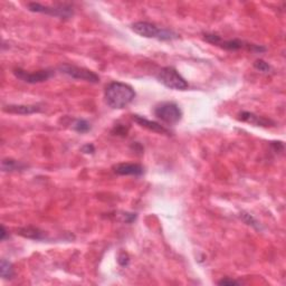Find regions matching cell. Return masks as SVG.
Wrapping results in <instances>:
<instances>
[{
  "instance_id": "13",
  "label": "cell",
  "mask_w": 286,
  "mask_h": 286,
  "mask_svg": "<svg viewBox=\"0 0 286 286\" xmlns=\"http://www.w3.org/2000/svg\"><path fill=\"white\" fill-rule=\"evenodd\" d=\"M17 234L28 239H34V240L46 239V234L40 229H38V228H35V227L19 228V229L17 230Z\"/></svg>"
},
{
  "instance_id": "11",
  "label": "cell",
  "mask_w": 286,
  "mask_h": 286,
  "mask_svg": "<svg viewBox=\"0 0 286 286\" xmlns=\"http://www.w3.org/2000/svg\"><path fill=\"white\" fill-rule=\"evenodd\" d=\"M132 120L134 121V122L140 125V127L144 128L146 130H149V131L155 132V133H160V134H167V136H169V134H170L169 130L167 128H164L163 125H161L158 122H154V121L147 120L145 118H143V116H141V115L133 114L132 115Z\"/></svg>"
},
{
  "instance_id": "6",
  "label": "cell",
  "mask_w": 286,
  "mask_h": 286,
  "mask_svg": "<svg viewBox=\"0 0 286 286\" xmlns=\"http://www.w3.org/2000/svg\"><path fill=\"white\" fill-rule=\"evenodd\" d=\"M154 115L169 125L176 124L182 118V111L176 103L163 102L154 107Z\"/></svg>"
},
{
  "instance_id": "9",
  "label": "cell",
  "mask_w": 286,
  "mask_h": 286,
  "mask_svg": "<svg viewBox=\"0 0 286 286\" xmlns=\"http://www.w3.org/2000/svg\"><path fill=\"white\" fill-rule=\"evenodd\" d=\"M239 120L243 122L249 123L255 127H262V128H268V127H274L275 123L272 120L264 118V116H259L252 112H241L239 114Z\"/></svg>"
},
{
  "instance_id": "16",
  "label": "cell",
  "mask_w": 286,
  "mask_h": 286,
  "mask_svg": "<svg viewBox=\"0 0 286 286\" xmlns=\"http://www.w3.org/2000/svg\"><path fill=\"white\" fill-rule=\"evenodd\" d=\"M73 130L78 133H86L91 130V124H89L86 120H76L75 123L73 124Z\"/></svg>"
},
{
  "instance_id": "4",
  "label": "cell",
  "mask_w": 286,
  "mask_h": 286,
  "mask_svg": "<svg viewBox=\"0 0 286 286\" xmlns=\"http://www.w3.org/2000/svg\"><path fill=\"white\" fill-rule=\"evenodd\" d=\"M30 11L37 13H45V15L57 17L60 19H70L74 15V8L70 3H58L55 6H46L38 2H30L27 4Z\"/></svg>"
},
{
  "instance_id": "2",
  "label": "cell",
  "mask_w": 286,
  "mask_h": 286,
  "mask_svg": "<svg viewBox=\"0 0 286 286\" xmlns=\"http://www.w3.org/2000/svg\"><path fill=\"white\" fill-rule=\"evenodd\" d=\"M131 28L134 33L144 38H153L162 40V42H168V40H174L179 38V34H177L176 31L167 28H161V27H158L147 21L134 22Z\"/></svg>"
},
{
  "instance_id": "1",
  "label": "cell",
  "mask_w": 286,
  "mask_h": 286,
  "mask_svg": "<svg viewBox=\"0 0 286 286\" xmlns=\"http://www.w3.org/2000/svg\"><path fill=\"white\" fill-rule=\"evenodd\" d=\"M136 95V91L132 86L121 82L110 83L104 92L106 104L114 110H122L131 104Z\"/></svg>"
},
{
  "instance_id": "23",
  "label": "cell",
  "mask_w": 286,
  "mask_h": 286,
  "mask_svg": "<svg viewBox=\"0 0 286 286\" xmlns=\"http://www.w3.org/2000/svg\"><path fill=\"white\" fill-rule=\"evenodd\" d=\"M118 262H119V264H120L121 266H128L129 262H130L129 256L125 253H121L120 256H119Z\"/></svg>"
},
{
  "instance_id": "15",
  "label": "cell",
  "mask_w": 286,
  "mask_h": 286,
  "mask_svg": "<svg viewBox=\"0 0 286 286\" xmlns=\"http://www.w3.org/2000/svg\"><path fill=\"white\" fill-rule=\"evenodd\" d=\"M0 274H1L3 280H11L15 276L12 264L7 261V259H1V263H0Z\"/></svg>"
},
{
  "instance_id": "10",
  "label": "cell",
  "mask_w": 286,
  "mask_h": 286,
  "mask_svg": "<svg viewBox=\"0 0 286 286\" xmlns=\"http://www.w3.org/2000/svg\"><path fill=\"white\" fill-rule=\"evenodd\" d=\"M114 172L120 176L140 177L144 173V168L138 163H119L113 167Z\"/></svg>"
},
{
  "instance_id": "12",
  "label": "cell",
  "mask_w": 286,
  "mask_h": 286,
  "mask_svg": "<svg viewBox=\"0 0 286 286\" xmlns=\"http://www.w3.org/2000/svg\"><path fill=\"white\" fill-rule=\"evenodd\" d=\"M3 111L10 114H18V115H29L34 113H39L42 112V107L39 105H17L10 104L3 106Z\"/></svg>"
},
{
  "instance_id": "22",
  "label": "cell",
  "mask_w": 286,
  "mask_h": 286,
  "mask_svg": "<svg viewBox=\"0 0 286 286\" xmlns=\"http://www.w3.org/2000/svg\"><path fill=\"white\" fill-rule=\"evenodd\" d=\"M218 285L223 286H232V285H240V282L231 280V279H222L221 281L218 282Z\"/></svg>"
},
{
  "instance_id": "19",
  "label": "cell",
  "mask_w": 286,
  "mask_h": 286,
  "mask_svg": "<svg viewBox=\"0 0 286 286\" xmlns=\"http://www.w3.org/2000/svg\"><path fill=\"white\" fill-rule=\"evenodd\" d=\"M121 216H122V219H121V221L127 222V223H131L133 221H136L138 214H133V213H123L122 214H121Z\"/></svg>"
},
{
  "instance_id": "18",
  "label": "cell",
  "mask_w": 286,
  "mask_h": 286,
  "mask_svg": "<svg viewBox=\"0 0 286 286\" xmlns=\"http://www.w3.org/2000/svg\"><path fill=\"white\" fill-rule=\"evenodd\" d=\"M254 67H255V69H256L257 71L263 72V73H270V72L272 71L271 65L268 64V63H266L265 61H263V60L255 61Z\"/></svg>"
},
{
  "instance_id": "21",
  "label": "cell",
  "mask_w": 286,
  "mask_h": 286,
  "mask_svg": "<svg viewBox=\"0 0 286 286\" xmlns=\"http://www.w3.org/2000/svg\"><path fill=\"white\" fill-rule=\"evenodd\" d=\"M80 151H82L85 154H93L94 152H95V147H94L92 143H86V144H84L82 147H80Z\"/></svg>"
},
{
  "instance_id": "7",
  "label": "cell",
  "mask_w": 286,
  "mask_h": 286,
  "mask_svg": "<svg viewBox=\"0 0 286 286\" xmlns=\"http://www.w3.org/2000/svg\"><path fill=\"white\" fill-rule=\"evenodd\" d=\"M58 71H60L61 73L70 76V77L74 79L85 80V82H89L94 84H97L98 82H100V76H98L96 73H94V72L92 71L84 69V67H79V66H75L71 64H63L58 67Z\"/></svg>"
},
{
  "instance_id": "24",
  "label": "cell",
  "mask_w": 286,
  "mask_h": 286,
  "mask_svg": "<svg viewBox=\"0 0 286 286\" xmlns=\"http://www.w3.org/2000/svg\"><path fill=\"white\" fill-rule=\"evenodd\" d=\"M7 235H8L7 229H6V228H4V226H1V237H0V239H1V241H3L4 239H6Z\"/></svg>"
},
{
  "instance_id": "17",
  "label": "cell",
  "mask_w": 286,
  "mask_h": 286,
  "mask_svg": "<svg viewBox=\"0 0 286 286\" xmlns=\"http://www.w3.org/2000/svg\"><path fill=\"white\" fill-rule=\"evenodd\" d=\"M240 218L243 219V220L247 223V225L249 226H252L254 228H256V229H261V225H259V222L255 219L252 214H246V213H240Z\"/></svg>"
},
{
  "instance_id": "20",
  "label": "cell",
  "mask_w": 286,
  "mask_h": 286,
  "mask_svg": "<svg viewBox=\"0 0 286 286\" xmlns=\"http://www.w3.org/2000/svg\"><path fill=\"white\" fill-rule=\"evenodd\" d=\"M112 133H114L115 136H122L125 137L128 134V129H125L123 125H116V127L113 129Z\"/></svg>"
},
{
  "instance_id": "14",
  "label": "cell",
  "mask_w": 286,
  "mask_h": 286,
  "mask_svg": "<svg viewBox=\"0 0 286 286\" xmlns=\"http://www.w3.org/2000/svg\"><path fill=\"white\" fill-rule=\"evenodd\" d=\"M27 168L25 163L20 161L13 159H3L1 161V170L4 172H12V171H22Z\"/></svg>"
},
{
  "instance_id": "8",
  "label": "cell",
  "mask_w": 286,
  "mask_h": 286,
  "mask_svg": "<svg viewBox=\"0 0 286 286\" xmlns=\"http://www.w3.org/2000/svg\"><path fill=\"white\" fill-rule=\"evenodd\" d=\"M13 75L17 78L28 84H36V83H43L46 82L54 75V72L51 70H40L37 72H27L21 69H15L13 70Z\"/></svg>"
},
{
  "instance_id": "3",
  "label": "cell",
  "mask_w": 286,
  "mask_h": 286,
  "mask_svg": "<svg viewBox=\"0 0 286 286\" xmlns=\"http://www.w3.org/2000/svg\"><path fill=\"white\" fill-rule=\"evenodd\" d=\"M204 38L206 42H208L209 44L214 45V46L220 47L222 49H226V51H239V49H247V51L256 52V53L266 52V47L261 46V45L249 44L240 39L225 40V39H222L220 36H218L216 34H205Z\"/></svg>"
},
{
  "instance_id": "5",
  "label": "cell",
  "mask_w": 286,
  "mask_h": 286,
  "mask_svg": "<svg viewBox=\"0 0 286 286\" xmlns=\"http://www.w3.org/2000/svg\"><path fill=\"white\" fill-rule=\"evenodd\" d=\"M156 79L165 87L174 91H186L189 87L187 80L182 77L179 72L171 66L163 67L156 75Z\"/></svg>"
}]
</instances>
